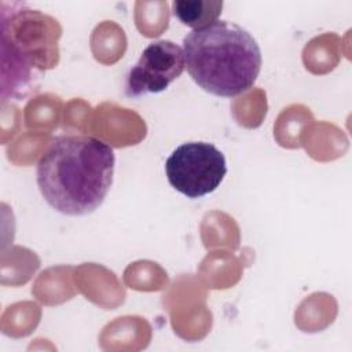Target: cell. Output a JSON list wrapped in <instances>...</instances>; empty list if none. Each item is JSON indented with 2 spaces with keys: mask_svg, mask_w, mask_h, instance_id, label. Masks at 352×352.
I'll use <instances>...</instances> for the list:
<instances>
[{
  "mask_svg": "<svg viewBox=\"0 0 352 352\" xmlns=\"http://www.w3.org/2000/svg\"><path fill=\"white\" fill-rule=\"evenodd\" d=\"M221 8L223 1L213 0H176L172 3L173 15L194 30L216 22Z\"/></svg>",
  "mask_w": 352,
  "mask_h": 352,
  "instance_id": "8992f818",
  "label": "cell"
},
{
  "mask_svg": "<svg viewBox=\"0 0 352 352\" xmlns=\"http://www.w3.org/2000/svg\"><path fill=\"white\" fill-rule=\"evenodd\" d=\"M169 184L195 199L213 192L227 173L224 154L212 143L188 142L176 147L165 162Z\"/></svg>",
  "mask_w": 352,
  "mask_h": 352,
  "instance_id": "277c9868",
  "label": "cell"
},
{
  "mask_svg": "<svg viewBox=\"0 0 352 352\" xmlns=\"http://www.w3.org/2000/svg\"><path fill=\"white\" fill-rule=\"evenodd\" d=\"M184 65L206 92L234 98L253 87L261 70V51L242 26L216 21L190 32L183 40Z\"/></svg>",
  "mask_w": 352,
  "mask_h": 352,
  "instance_id": "7a4b0ae2",
  "label": "cell"
},
{
  "mask_svg": "<svg viewBox=\"0 0 352 352\" xmlns=\"http://www.w3.org/2000/svg\"><path fill=\"white\" fill-rule=\"evenodd\" d=\"M60 26L56 19L21 4H11L8 14L1 7V84L16 96L37 72L55 67L59 59Z\"/></svg>",
  "mask_w": 352,
  "mask_h": 352,
  "instance_id": "3957f363",
  "label": "cell"
},
{
  "mask_svg": "<svg viewBox=\"0 0 352 352\" xmlns=\"http://www.w3.org/2000/svg\"><path fill=\"white\" fill-rule=\"evenodd\" d=\"M183 48L169 40L150 43L126 76L125 94L138 98L165 91L184 70Z\"/></svg>",
  "mask_w": 352,
  "mask_h": 352,
  "instance_id": "5b68a950",
  "label": "cell"
},
{
  "mask_svg": "<svg viewBox=\"0 0 352 352\" xmlns=\"http://www.w3.org/2000/svg\"><path fill=\"white\" fill-rule=\"evenodd\" d=\"M114 165V151L106 142L88 135H62L50 143L37 162V186L55 210L85 216L103 204Z\"/></svg>",
  "mask_w": 352,
  "mask_h": 352,
  "instance_id": "6da1fadb",
  "label": "cell"
}]
</instances>
